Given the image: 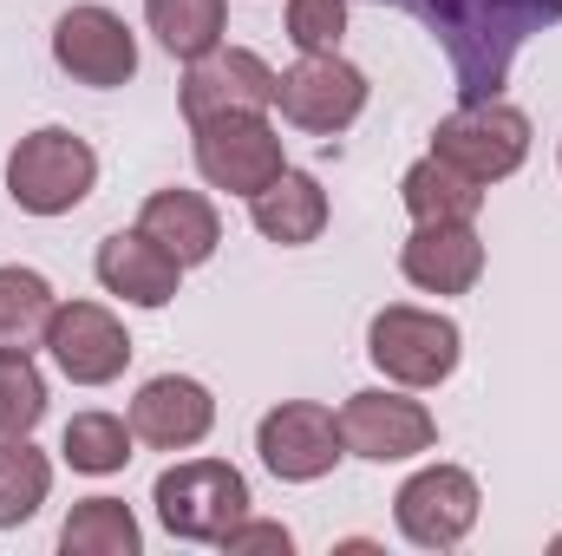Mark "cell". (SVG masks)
Returning a JSON list of instances; mask_svg holds the SVG:
<instances>
[{
  "label": "cell",
  "instance_id": "cell-1",
  "mask_svg": "<svg viewBox=\"0 0 562 556\" xmlns=\"http://www.w3.org/2000/svg\"><path fill=\"white\" fill-rule=\"evenodd\" d=\"M393 7L419 13L445 40L464 99H497V86L510 79V59L524 53V40L537 26L562 20V0H393Z\"/></svg>",
  "mask_w": 562,
  "mask_h": 556
},
{
  "label": "cell",
  "instance_id": "cell-2",
  "mask_svg": "<svg viewBox=\"0 0 562 556\" xmlns=\"http://www.w3.org/2000/svg\"><path fill=\"white\" fill-rule=\"evenodd\" d=\"M157 524L183 544H223L243 518H249V478L223 458H183L170 471H157L150 485Z\"/></svg>",
  "mask_w": 562,
  "mask_h": 556
},
{
  "label": "cell",
  "instance_id": "cell-3",
  "mask_svg": "<svg viewBox=\"0 0 562 556\" xmlns=\"http://www.w3.org/2000/svg\"><path fill=\"white\" fill-rule=\"evenodd\" d=\"M92 184H99V151L66 125H40L7 151V197L26 216H66L92 197Z\"/></svg>",
  "mask_w": 562,
  "mask_h": 556
},
{
  "label": "cell",
  "instance_id": "cell-4",
  "mask_svg": "<svg viewBox=\"0 0 562 556\" xmlns=\"http://www.w3.org/2000/svg\"><path fill=\"white\" fill-rule=\"evenodd\" d=\"M367 360H373L393 387L425 393V387H445V380L458 374V360H464V334H458L451 314H431V308H406V301H393V308H380L373 327H367Z\"/></svg>",
  "mask_w": 562,
  "mask_h": 556
},
{
  "label": "cell",
  "instance_id": "cell-5",
  "mask_svg": "<svg viewBox=\"0 0 562 556\" xmlns=\"http://www.w3.org/2000/svg\"><path fill=\"white\" fill-rule=\"evenodd\" d=\"M431 157H445L471 184H504L530 157V119L517 105H504V99H464L451 119H438Z\"/></svg>",
  "mask_w": 562,
  "mask_h": 556
},
{
  "label": "cell",
  "instance_id": "cell-6",
  "mask_svg": "<svg viewBox=\"0 0 562 556\" xmlns=\"http://www.w3.org/2000/svg\"><path fill=\"white\" fill-rule=\"evenodd\" d=\"M190 138H196V170H203V184H210V190H229V197H256L262 184H276L281 170H288L269 112L196 119Z\"/></svg>",
  "mask_w": 562,
  "mask_h": 556
},
{
  "label": "cell",
  "instance_id": "cell-7",
  "mask_svg": "<svg viewBox=\"0 0 562 556\" xmlns=\"http://www.w3.org/2000/svg\"><path fill=\"white\" fill-rule=\"evenodd\" d=\"M477 511H484V491L464 465H425L393 498V524L413 551H458L477 531Z\"/></svg>",
  "mask_w": 562,
  "mask_h": 556
},
{
  "label": "cell",
  "instance_id": "cell-8",
  "mask_svg": "<svg viewBox=\"0 0 562 556\" xmlns=\"http://www.w3.org/2000/svg\"><path fill=\"white\" fill-rule=\"evenodd\" d=\"M276 112L294 132L334 138L367 112V73L340 53H301L288 73H276Z\"/></svg>",
  "mask_w": 562,
  "mask_h": 556
},
{
  "label": "cell",
  "instance_id": "cell-9",
  "mask_svg": "<svg viewBox=\"0 0 562 556\" xmlns=\"http://www.w3.org/2000/svg\"><path fill=\"white\" fill-rule=\"evenodd\" d=\"M53 66L72 79V86H92V92H112V86H132L138 79V40L132 26L86 0V7H66L59 26H53Z\"/></svg>",
  "mask_w": 562,
  "mask_h": 556
},
{
  "label": "cell",
  "instance_id": "cell-10",
  "mask_svg": "<svg viewBox=\"0 0 562 556\" xmlns=\"http://www.w3.org/2000/svg\"><path fill=\"white\" fill-rule=\"evenodd\" d=\"M256 452H262V465L281 485H314V478H327L347 458L340 413H327L321 400H281L256 425Z\"/></svg>",
  "mask_w": 562,
  "mask_h": 556
},
{
  "label": "cell",
  "instance_id": "cell-11",
  "mask_svg": "<svg viewBox=\"0 0 562 556\" xmlns=\"http://www.w3.org/2000/svg\"><path fill=\"white\" fill-rule=\"evenodd\" d=\"M46 354L72 387H112L132 367V334L99 301H59L46 321Z\"/></svg>",
  "mask_w": 562,
  "mask_h": 556
},
{
  "label": "cell",
  "instance_id": "cell-12",
  "mask_svg": "<svg viewBox=\"0 0 562 556\" xmlns=\"http://www.w3.org/2000/svg\"><path fill=\"white\" fill-rule=\"evenodd\" d=\"M340 438L353 458H373V465H400V458H419L438 445V419L425 413L419 400L406 393H386V387H367L340 407Z\"/></svg>",
  "mask_w": 562,
  "mask_h": 556
},
{
  "label": "cell",
  "instance_id": "cell-13",
  "mask_svg": "<svg viewBox=\"0 0 562 556\" xmlns=\"http://www.w3.org/2000/svg\"><path fill=\"white\" fill-rule=\"evenodd\" d=\"M223 112H276V66L249 46H216L190 59L183 73V119H223Z\"/></svg>",
  "mask_w": 562,
  "mask_h": 556
},
{
  "label": "cell",
  "instance_id": "cell-14",
  "mask_svg": "<svg viewBox=\"0 0 562 556\" xmlns=\"http://www.w3.org/2000/svg\"><path fill=\"white\" fill-rule=\"evenodd\" d=\"M210 425H216V400L190 374H157L132 400V432L150 452H190V445L210 438Z\"/></svg>",
  "mask_w": 562,
  "mask_h": 556
},
{
  "label": "cell",
  "instance_id": "cell-15",
  "mask_svg": "<svg viewBox=\"0 0 562 556\" xmlns=\"http://www.w3.org/2000/svg\"><path fill=\"white\" fill-rule=\"evenodd\" d=\"M400 276L419 294H471L484 276L477 223H413V236L400 243Z\"/></svg>",
  "mask_w": 562,
  "mask_h": 556
},
{
  "label": "cell",
  "instance_id": "cell-16",
  "mask_svg": "<svg viewBox=\"0 0 562 556\" xmlns=\"http://www.w3.org/2000/svg\"><path fill=\"white\" fill-rule=\"evenodd\" d=\"M92 269L105 281V294H119V301H132V308H170L177 301V256H164L144 230H112L105 243H99V256H92Z\"/></svg>",
  "mask_w": 562,
  "mask_h": 556
},
{
  "label": "cell",
  "instance_id": "cell-17",
  "mask_svg": "<svg viewBox=\"0 0 562 556\" xmlns=\"http://www.w3.org/2000/svg\"><path fill=\"white\" fill-rule=\"evenodd\" d=\"M138 230L164 256H177V269L210 263L216 243H223V216H216V203L203 190H150L138 210Z\"/></svg>",
  "mask_w": 562,
  "mask_h": 556
},
{
  "label": "cell",
  "instance_id": "cell-18",
  "mask_svg": "<svg viewBox=\"0 0 562 556\" xmlns=\"http://www.w3.org/2000/svg\"><path fill=\"white\" fill-rule=\"evenodd\" d=\"M249 223H256L269 243H281V249L314 243V236L327 230V190H321V177L281 170L276 184H262V190L249 197Z\"/></svg>",
  "mask_w": 562,
  "mask_h": 556
},
{
  "label": "cell",
  "instance_id": "cell-19",
  "mask_svg": "<svg viewBox=\"0 0 562 556\" xmlns=\"http://www.w3.org/2000/svg\"><path fill=\"white\" fill-rule=\"evenodd\" d=\"M400 203L413 223H477L484 210V184H471L464 170H451L445 157L425 151L419 164L400 177Z\"/></svg>",
  "mask_w": 562,
  "mask_h": 556
},
{
  "label": "cell",
  "instance_id": "cell-20",
  "mask_svg": "<svg viewBox=\"0 0 562 556\" xmlns=\"http://www.w3.org/2000/svg\"><path fill=\"white\" fill-rule=\"evenodd\" d=\"M144 20L157 33V46L170 59H203L223 46V26H229V0H144Z\"/></svg>",
  "mask_w": 562,
  "mask_h": 556
},
{
  "label": "cell",
  "instance_id": "cell-21",
  "mask_svg": "<svg viewBox=\"0 0 562 556\" xmlns=\"http://www.w3.org/2000/svg\"><path fill=\"white\" fill-rule=\"evenodd\" d=\"M59 551L66 556H138L144 531H138V518H132L125 498H86L59 524Z\"/></svg>",
  "mask_w": 562,
  "mask_h": 556
},
{
  "label": "cell",
  "instance_id": "cell-22",
  "mask_svg": "<svg viewBox=\"0 0 562 556\" xmlns=\"http://www.w3.org/2000/svg\"><path fill=\"white\" fill-rule=\"evenodd\" d=\"M46 498H53V458L33 445V432L26 438L0 432V531H20Z\"/></svg>",
  "mask_w": 562,
  "mask_h": 556
},
{
  "label": "cell",
  "instance_id": "cell-23",
  "mask_svg": "<svg viewBox=\"0 0 562 556\" xmlns=\"http://www.w3.org/2000/svg\"><path fill=\"white\" fill-rule=\"evenodd\" d=\"M132 445H138L132 419H119V413H72V419H66V438H59V458H66L72 471H86V478H112V471H125V465H132Z\"/></svg>",
  "mask_w": 562,
  "mask_h": 556
},
{
  "label": "cell",
  "instance_id": "cell-24",
  "mask_svg": "<svg viewBox=\"0 0 562 556\" xmlns=\"http://www.w3.org/2000/svg\"><path fill=\"white\" fill-rule=\"evenodd\" d=\"M53 308H59V294H53V281L40 276V269H20V263H7L0 269V347H46V321H53Z\"/></svg>",
  "mask_w": 562,
  "mask_h": 556
},
{
  "label": "cell",
  "instance_id": "cell-25",
  "mask_svg": "<svg viewBox=\"0 0 562 556\" xmlns=\"http://www.w3.org/2000/svg\"><path fill=\"white\" fill-rule=\"evenodd\" d=\"M46 419V374L33 367L26 347H0V432L26 438Z\"/></svg>",
  "mask_w": 562,
  "mask_h": 556
},
{
  "label": "cell",
  "instance_id": "cell-26",
  "mask_svg": "<svg viewBox=\"0 0 562 556\" xmlns=\"http://www.w3.org/2000/svg\"><path fill=\"white\" fill-rule=\"evenodd\" d=\"M288 40L294 53H340L347 0H288Z\"/></svg>",
  "mask_w": 562,
  "mask_h": 556
},
{
  "label": "cell",
  "instance_id": "cell-27",
  "mask_svg": "<svg viewBox=\"0 0 562 556\" xmlns=\"http://www.w3.org/2000/svg\"><path fill=\"white\" fill-rule=\"evenodd\" d=\"M216 551H229V556H256V551H269V556H288L294 551V537H288V524H269V518H243Z\"/></svg>",
  "mask_w": 562,
  "mask_h": 556
},
{
  "label": "cell",
  "instance_id": "cell-28",
  "mask_svg": "<svg viewBox=\"0 0 562 556\" xmlns=\"http://www.w3.org/2000/svg\"><path fill=\"white\" fill-rule=\"evenodd\" d=\"M550 551H557V556H562V537H557V544H550Z\"/></svg>",
  "mask_w": 562,
  "mask_h": 556
}]
</instances>
